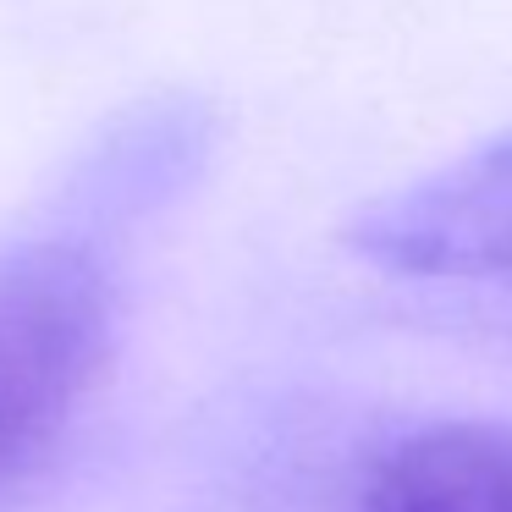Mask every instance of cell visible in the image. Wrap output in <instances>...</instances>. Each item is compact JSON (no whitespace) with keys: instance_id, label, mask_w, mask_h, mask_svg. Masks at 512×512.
Instances as JSON below:
<instances>
[{"instance_id":"cell-2","label":"cell","mask_w":512,"mask_h":512,"mask_svg":"<svg viewBox=\"0 0 512 512\" xmlns=\"http://www.w3.org/2000/svg\"><path fill=\"white\" fill-rule=\"evenodd\" d=\"M342 237L386 276L512 292V133L380 193Z\"/></svg>"},{"instance_id":"cell-1","label":"cell","mask_w":512,"mask_h":512,"mask_svg":"<svg viewBox=\"0 0 512 512\" xmlns=\"http://www.w3.org/2000/svg\"><path fill=\"white\" fill-rule=\"evenodd\" d=\"M116 347V287L78 243L0 259V496L78 424Z\"/></svg>"},{"instance_id":"cell-3","label":"cell","mask_w":512,"mask_h":512,"mask_svg":"<svg viewBox=\"0 0 512 512\" xmlns=\"http://www.w3.org/2000/svg\"><path fill=\"white\" fill-rule=\"evenodd\" d=\"M358 512H512V430L441 419L375 457Z\"/></svg>"}]
</instances>
